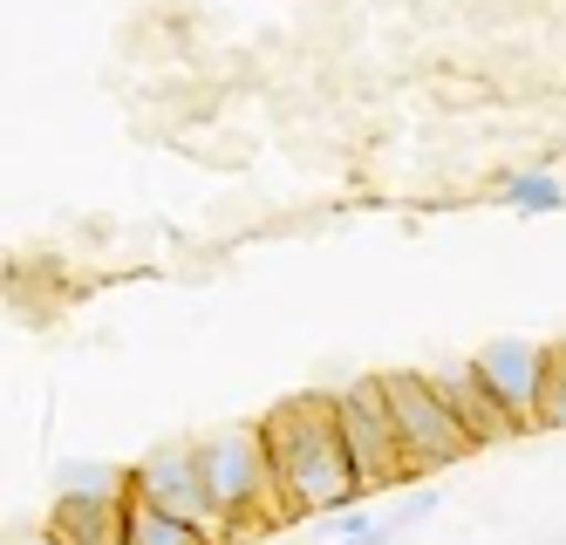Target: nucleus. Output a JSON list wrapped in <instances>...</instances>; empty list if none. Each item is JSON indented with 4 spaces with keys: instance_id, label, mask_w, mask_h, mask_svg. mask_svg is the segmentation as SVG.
<instances>
[{
    "instance_id": "obj_7",
    "label": "nucleus",
    "mask_w": 566,
    "mask_h": 545,
    "mask_svg": "<svg viewBox=\"0 0 566 545\" xmlns=\"http://www.w3.org/2000/svg\"><path fill=\"white\" fill-rule=\"evenodd\" d=\"M430 382H437L443 409L458 416V430L471 437V450H478V443H499V437H512V430H518L512 416H505V409L492 402V389L478 382V368H471V361H458V368H443V375H430Z\"/></svg>"
},
{
    "instance_id": "obj_10",
    "label": "nucleus",
    "mask_w": 566,
    "mask_h": 545,
    "mask_svg": "<svg viewBox=\"0 0 566 545\" xmlns=\"http://www.w3.org/2000/svg\"><path fill=\"white\" fill-rule=\"evenodd\" d=\"M499 198L512 205V212H525V219H553L559 205H566V191H559L553 171H505L499 178Z\"/></svg>"
},
{
    "instance_id": "obj_11",
    "label": "nucleus",
    "mask_w": 566,
    "mask_h": 545,
    "mask_svg": "<svg viewBox=\"0 0 566 545\" xmlns=\"http://www.w3.org/2000/svg\"><path fill=\"white\" fill-rule=\"evenodd\" d=\"M14 545H62L55 532H28V538H14Z\"/></svg>"
},
{
    "instance_id": "obj_9",
    "label": "nucleus",
    "mask_w": 566,
    "mask_h": 545,
    "mask_svg": "<svg viewBox=\"0 0 566 545\" xmlns=\"http://www.w3.org/2000/svg\"><path fill=\"white\" fill-rule=\"evenodd\" d=\"M116 545H212V532H198L171 512H150L137 497H124V512H116Z\"/></svg>"
},
{
    "instance_id": "obj_5",
    "label": "nucleus",
    "mask_w": 566,
    "mask_h": 545,
    "mask_svg": "<svg viewBox=\"0 0 566 545\" xmlns=\"http://www.w3.org/2000/svg\"><path fill=\"white\" fill-rule=\"evenodd\" d=\"M124 497H137V505H150V512H171V518H185V525H198V532L219 538V512H212L206 484H198V457H191V443L150 450L137 471H124Z\"/></svg>"
},
{
    "instance_id": "obj_4",
    "label": "nucleus",
    "mask_w": 566,
    "mask_h": 545,
    "mask_svg": "<svg viewBox=\"0 0 566 545\" xmlns=\"http://www.w3.org/2000/svg\"><path fill=\"white\" fill-rule=\"evenodd\" d=\"M328 416H335V437H342V457L348 471L361 478V491H382L402 471V450H396V430H389V409H382V389L376 382H348L342 396H328Z\"/></svg>"
},
{
    "instance_id": "obj_8",
    "label": "nucleus",
    "mask_w": 566,
    "mask_h": 545,
    "mask_svg": "<svg viewBox=\"0 0 566 545\" xmlns=\"http://www.w3.org/2000/svg\"><path fill=\"white\" fill-rule=\"evenodd\" d=\"M116 512H124V491H62L49 532L62 545H116Z\"/></svg>"
},
{
    "instance_id": "obj_2",
    "label": "nucleus",
    "mask_w": 566,
    "mask_h": 545,
    "mask_svg": "<svg viewBox=\"0 0 566 545\" xmlns=\"http://www.w3.org/2000/svg\"><path fill=\"white\" fill-rule=\"evenodd\" d=\"M191 457H198V484L219 512V532L247 518H273V471H266L260 430H219L206 443H191Z\"/></svg>"
},
{
    "instance_id": "obj_6",
    "label": "nucleus",
    "mask_w": 566,
    "mask_h": 545,
    "mask_svg": "<svg viewBox=\"0 0 566 545\" xmlns=\"http://www.w3.org/2000/svg\"><path fill=\"white\" fill-rule=\"evenodd\" d=\"M478 382L492 389V402L512 416V423H533L539 416V389L553 382V355L533 342H492L484 355H471Z\"/></svg>"
},
{
    "instance_id": "obj_3",
    "label": "nucleus",
    "mask_w": 566,
    "mask_h": 545,
    "mask_svg": "<svg viewBox=\"0 0 566 545\" xmlns=\"http://www.w3.org/2000/svg\"><path fill=\"white\" fill-rule=\"evenodd\" d=\"M382 409H389V430H396V450H402V471H443V464H458V457L471 450V437L458 430V416L443 409L437 382L430 375H382Z\"/></svg>"
},
{
    "instance_id": "obj_1",
    "label": "nucleus",
    "mask_w": 566,
    "mask_h": 545,
    "mask_svg": "<svg viewBox=\"0 0 566 545\" xmlns=\"http://www.w3.org/2000/svg\"><path fill=\"white\" fill-rule=\"evenodd\" d=\"M266 471H273V518H328L361 505V478L348 471L328 396H294L266 416Z\"/></svg>"
}]
</instances>
